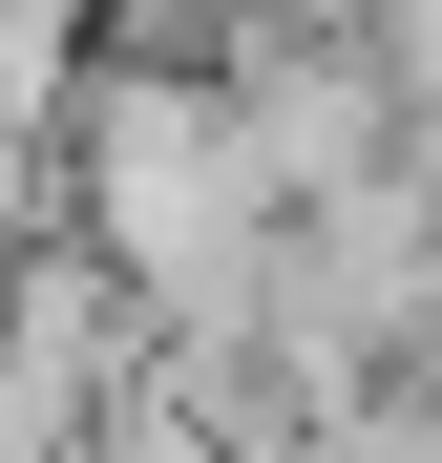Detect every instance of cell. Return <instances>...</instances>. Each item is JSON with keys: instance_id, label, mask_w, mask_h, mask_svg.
<instances>
[{"instance_id": "7a4b0ae2", "label": "cell", "mask_w": 442, "mask_h": 463, "mask_svg": "<svg viewBox=\"0 0 442 463\" xmlns=\"http://www.w3.org/2000/svg\"><path fill=\"white\" fill-rule=\"evenodd\" d=\"M106 63V0H0V127H63Z\"/></svg>"}, {"instance_id": "277c9868", "label": "cell", "mask_w": 442, "mask_h": 463, "mask_svg": "<svg viewBox=\"0 0 442 463\" xmlns=\"http://www.w3.org/2000/svg\"><path fill=\"white\" fill-rule=\"evenodd\" d=\"M232 22H316V43H380V0H232Z\"/></svg>"}, {"instance_id": "6da1fadb", "label": "cell", "mask_w": 442, "mask_h": 463, "mask_svg": "<svg viewBox=\"0 0 442 463\" xmlns=\"http://www.w3.org/2000/svg\"><path fill=\"white\" fill-rule=\"evenodd\" d=\"M63 232H106L169 337H232L253 274H274V169H253V127H232V63L106 43L85 106H63Z\"/></svg>"}, {"instance_id": "3957f363", "label": "cell", "mask_w": 442, "mask_h": 463, "mask_svg": "<svg viewBox=\"0 0 442 463\" xmlns=\"http://www.w3.org/2000/svg\"><path fill=\"white\" fill-rule=\"evenodd\" d=\"M232 0H106V43H211Z\"/></svg>"}]
</instances>
